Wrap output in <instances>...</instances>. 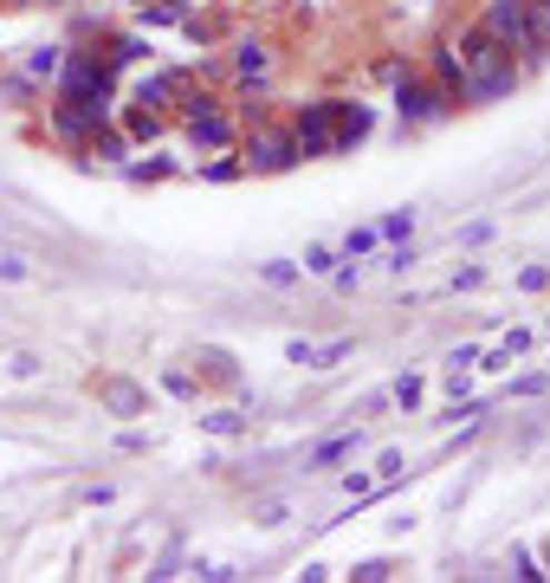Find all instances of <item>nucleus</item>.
<instances>
[{
  "label": "nucleus",
  "mask_w": 550,
  "mask_h": 583,
  "mask_svg": "<svg viewBox=\"0 0 550 583\" xmlns=\"http://www.w3.org/2000/svg\"><path fill=\"white\" fill-rule=\"evenodd\" d=\"M460 66H467V91H460V111H479V104H506L518 84H524V66H518V52L506 46L499 33H486L479 20H467L460 33Z\"/></svg>",
  "instance_id": "obj_1"
},
{
  "label": "nucleus",
  "mask_w": 550,
  "mask_h": 583,
  "mask_svg": "<svg viewBox=\"0 0 550 583\" xmlns=\"http://www.w3.org/2000/svg\"><path fill=\"white\" fill-rule=\"evenodd\" d=\"M240 162H247V175H292L298 169L292 123H286V117H253V123H240Z\"/></svg>",
  "instance_id": "obj_2"
},
{
  "label": "nucleus",
  "mask_w": 550,
  "mask_h": 583,
  "mask_svg": "<svg viewBox=\"0 0 550 583\" xmlns=\"http://www.w3.org/2000/svg\"><path fill=\"white\" fill-rule=\"evenodd\" d=\"M117 117V98L104 91H91V98H59V104H46V130L66 143V150H84L91 143V130Z\"/></svg>",
  "instance_id": "obj_3"
},
{
  "label": "nucleus",
  "mask_w": 550,
  "mask_h": 583,
  "mask_svg": "<svg viewBox=\"0 0 550 583\" xmlns=\"http://www.w3.org/2000/svg\"><path fill=\"white\" fill-rule=\"evenodd\" d=\"M389 91H396V117H402V130H428V123H440V117H453V98H447L421 66H408Z\"/></svg>",
  "instance_id": "obj_4"
},
{
  "label": "nucleus",
  "mask_w": 550,
  "mask_h": 583,
  "mask_svg": "<svg viewBox=\"0 0 550 583\" xmlns=\"http://www.w3.org/2000/svg\"><path fill=\"white\" fill-rule=\"evenodd\" d=\"M286 123H292L298 162H324V155H337V111H330V98L292 104V111H286Z\"/></svg>",
  "instance_id": "obj_5"
},
{
  "label": "nucleus",
  "mask_w": 550,
  "mask_h": 583,
  "mask_svg": "<svg viewBox=\"0 0 550 583\" xmlns=\"http://www.w3.org/2000/svg\"><path fill=\"white\" fill-rule=\"evenodd\" d=\"M117 66L110 59H98V52H78V46H66V66H59V78H52V98H91V91H104V98H117Z\"/></svg>",
  "instance_id": "obj_6"
},
{
  "label": "nucleus",
  "mask_w": 550,
  "mask_h": 583,
  "mask_svg": "<svg viewBox=\"0 0 550 583\" xmlns=\"http://www.w3.org/2000/svg\"><path fill=\"white\" fill-rule=\"evenodd\" d=\"M227 72H233V84H272V72H279V52H272V39L233 33V39H227Z\"/></svg>",
  "instance_id": "obj_7"
},
{
  "label": "nucleus",
  "mask_w": 550,
  "mask_h": 583,
  "mask_svg": "<svg viewBox=\"0 0 550 583\" xmlns=\"http://www.w3.org/2000/svg\"><path fill=\"white\" fill-rule=\"evenodd\" d=\"M330 111H337V155L363 150L369 137H376V111H369L363 98H330Z\"/></svg>",
  "instance_id": "obj_8"
},
{
  "label": "nucleus",
  "mask_w": 550,
  "mask_h": 583,
  "mask_svg": "<svg viewBox=\"0 0 550 583\" xmlns=\"http://www.w3.org/2000/svg\"><path fill=\"white\" fill-rule=\"evenodd\" d=\"M421 72L434 78L440 91L453 98V111H460V91H467V66H460V46H453V33L434 39V52H428V66H421Z\"/></svg>",
  "instance_id": "obj_9"
},
{
  "label": "nucleus",
  "mask_w": 550,
  "mask_h": 583,
  "mask_svg": "<svg viewBox=\"0 0 550 583\" xmlns=\"http://www.w3.org/2000/svg\"><path fill=\"white\" fill-rule=\"evenodd\" d=\"M524 7H531V0H486V7H479V27L499 33L518 52V46H524Z\"/></svg>",
  "instance_id": "obj_10"
},
{
  "label": "nucleus",
  "mask_w": 550,
  "mask_h": 583,
  "mask_svg": "<svg viewBox=\"0 0 550 583\" xmlns=\"http://www.w3.org/2000/svg\"><path fill=\"white\" fill-rule=\"evenodd\" d=\"M550 59V0H531L524 7V46H518V66H544Z\"/></svg>",
  "instance_id": "obj_11"
},
{
  "label": "nucleus",
  "mask_w": 550,
  "mask_h": 583,
  "mask_svg": "<svg viewBox=\"0 0 550 583\" xmlns=\"http://www.w3.org/2000/svg\"><path fill=\"white\" fill-rule=\"evenodd\" d=\"M84 150L98 155V162H117V169H123V162H130V150H137V143H130V137H123V123L110 117V123H98V130H91V143H84Z\"/></svg>",
  "instance_id": "obj_12"
},
{
  "label": "nucleus",
  "mask_w": 550,
  "mask_h": 583,
  "mask_svg": "<svg viewBox=\"0 0 550 583\" xmlns=\"http://www.w3.org/2000/svg\"><path fill=\"white\" fill-rule=\"evenodd\" d=\"M169 175H182V162H176V155H130V162H123V182H137V189L169 182Z\"/></svg>",
  "instance_id": "obj_13"
},
{
  "label": "nucleus",
  "mask_w": 550,
  "mask_h": 583,
  "mask_svg": "<svg viewBox=\"0 0 550 583\" xmlns=\"http://www.w3.org/2000/svg\"><path fill=\"white\" fill-rule=\"evenodd\" d=\"M169 123H176L169 111H143V104H130V111H123V137H130V143H156Z\"/></svg>",
  "instance_id": "obj_14"
},
{
  "label": "nucleus",
  "mask_w": 550,
  "mask_h": 583,
  "mask_svg": "<svg viewBox=\"0 0 550 583\" xmlns=\"http://www.w3.org/2000/svg\"><path fill=\"white\" fill-rule=\"evenodd\" d=\"M188 0H137V27L143 33H162V27H182Z\"/></svg>",
  "instance_id": "obj_15"
},
{
  "label": "nucleus",
  "mask_w": 550,
  "mask_h": 583,
  "mask_svg": "<svg viewBox=\"0 0 550 583\" xmlns=\"http://www.w3.org/2000/svg\"><path fill=\"white\" fill-rule=\"evenodd\" d=\"M104 59H110V66H117V72H130V66H143V59H149V33H143V27H137V33H117V39H110V46H104Z\"/></svg>",
  "instance_id": "obj_16"
},
{
  "label": "nucleus",
  "mask_w": 550,
  "mask_h": 583,
  "mask_svg": "<svg viewBox=\"0 0 550 583\" xmlns=\"http://www.w3.org/2000/svg\"><path fill=\"white\" fill-rule=\"evenodd\" d=\"M363 448V428H350V434H330V441H318L311 448V466H337V461H350Z\"/></svg>",
  "instance_id": "obj_17"
},
{
  "label": "nucleus",
  "mask_w": 550,
  "mask_h": 583,
  "mask_svg": "<svg viewBox=\"0 0 550 583\" xmlns=\"http://www.w3.org/2000/svg\"><path fill=\"white\" fill-rule=\"evenodd\" d=\"M59 66H66V46L52 39V46H27V66H20V72H33L39 84H52V78H59Z\"/></svg>",
  "instance_id": "obj_18"
},
{
  "label": "nucleus",
  "mask_w": 550,
  "mask_h": 583,
  "mask_svg": "<svg viewBox=\"0 0 550 583\" xmlns=\"http://www.w3.org/2000/svg\"><path fill=\"white\" fill-rule=\"evenodd\" d=\"M98 395H104V402L117 409V415H143V402H149L143 389H137V383H123V376H110V383H98Z\"/></svg>",
  "instance_id": "obj_19"
},
{
  "label": "nucleus",
  "mask_w": 550,
  "mask_h": 583,
  "mask_svg": "<svg viewBox=\"0 0 550 583\" xmlns=\"http://www.w3.org/2000/svg\"><path fill=\"white\" fill-rule=\"evenodd\" d=\"M247 415H240V409H208V415H201V434H214V441H240V434H247Z\"/></svg>",
  "instance_id": "obj_20"
},
{
  "label": "nucleus",
  "mask_w": 550,
  "mask_h": 583,
  "mask_svg": "<svg viewBox=\"0 0 550 583\" xmlns=\"http://www.w3.org/2000/svg\"><path fill=\"white\" fill-rule=\"evenodd\" d=\"M182 33H188V46H201V52H214L220 39H227V27H220V20H201V13L188 7V13H182Z\"/></svg>",
  "instance_id": "obj_21"
},
{
  "label": "nucleus",
  "mask_w": 550,
  "mask_h": 583,
  "mask_svg": "<svg viewBox=\"0 0 550 583\" xmlns=\"http://www.w3.org/2000/svg\"><path fill=\"white\" fill-rule=\"evenodd\" d=\"M240 175H247L240 150H214V162H201V182H240Z\"/></svg>",
  "instance_id": "obj_22"
},
{
  "label": "nucleus",
  "mask_w": 550,
  "mask_h": 583,
  "mask_svg": "<svg viewBox=\"0 0 550 583\" xmlns=\"http://www.w3.org/2000/svg\"><path fill=\"white\" fill-rule=\"evenodd\" d=\"M376 233H382L389 247H402V240H414V208H396V214H382V221H376Z\"/></svg>",
  "instance_id": "obj_23"
},
{
  "label": "nucleus",
  "mask_w": 550,
  "mask_h": 583,
  "mask_svg": "<svg viewBox=\"0 0 550 583\" xmlns=\"http://www.w3.org/2000/svg\"><path fill=\"white\" fill-rule=\"evenodd\" d=\"M421 395H428V383H421V376H396V389H389V402H396L402 415H414V409H421Z\"/></svg>",
  "instance_id": "obj_24"
},
{
  "label": "nucleus",
  "mask_w": 550,
  "mask_h": 583,
  "mask_svg": "<svg viewBox=\"0 0 550 583\" xmlns=\"http://www.w3.org/2000/svg\"><path fill=\"white\" fill-rule=\"evenodd\" d=\"M376 247H382V233H376V228H350L337 253H343V260H363V253H376Z\"/></svg>",
  "instance_id": "obj_25"
},
{
  "label": "nucleus",
  "mask_w": 550,
  "mask_h": 583,
  "mask_svg": "<svg viewBox=\"0 0 550 583\" xmlns=\"http://www.w3.org/2000/svg\"><path fill=\"white\" fill-rule=\"evenodd\" d=\"M39 91H46V84H39L33 72H7V98H13V104H39Z\"/></svg>",
  "instance_id": "obj_26"
},
{
  "label": "nucleus",
  "mask_w": 550,
  "mask_h": 583,
  "mask_svg": "<svg viewBox=\"0 0 550 583\" xmlns=\"http://www.w3.org/2000/svg\"><path fill=\"white\" fill-rule=\"evenodd\" d=\"M389 577H396L389 557H363V564H350V583H389Z\"/></svg>",
  "instance_id": "obj_27"
},
{
  "label": "nucleus",
  "mask_w": 550,
  "mask_h": 583,
  "mask_svg": "<svg viewBox=\"0 0 550 583\" xmlns=\"http://www.w3.org/2000/svg\"><path fill=\"white\" fill-rule=\"evenodd\" d=\"M259 279H266V285H298V279H304V267H298V260H266V267H259Z\"/></svg>",
  "instance_id": "obj_28"
},
{
  "label": "nucleus",
  "mask_w": 550,
  "mask_h": 583,
  "mask_svg": "<svg viewBox=\"0 0 550 583\" xmlns=\"http://www.w3.org/2000/svg\"><path fill=\"white\" fill-rule=\"evenodd\" d=\"M357 350V338H337V344H318V356H311V370H337L343 356Z\"/></svg>",
  "instance_id": "obj_29"
},
{
  "label": "nucleus",
  "mask_w": 550,
  "mask_h": 583,
  "mask_svg": "<svg viewBox=\"0 0 550 583\" xmlns=\"http://www.w3.org/2000/svg\"><path fill=\"white\" fill-rule=\"evenodd\" d=\"M286 519H292V512H286V500H259L253 505V525H266V532H279Z\"/></svg>",
  "instance_id": "obj_30"
},
{
  "label": "nucleus",
  "mask_w": 550,
  "mask_h": 583,
  "mask_svg": "<svg viewBox=\"0 0 550 583\" xmlns=\"http://www.w3.org/2000/svg\"><path fill=\"white\" fill-rule=\"evenodd\" d=\"M337 260H343V253H337V247H311V253H304V260H298V267H304V272H318V279H324V272L337 267Z\"/></svg>",
  "instance_id": "obj_31"
},
{
  "label": "nucleus",
  "mask_w": 550,
  "mask_h": 583,
  "mask_svg": "<svg viewBox=\"0 0 550 583\" xmlns=\"http://www.w3.org/2000/svg\"><path fill=\"white\" fill-rule=\"evenodd\" d=\"M512 577L518 583H544V564H538L531 551H512Z\"/></svg>",
  "instance_id": "obj_32"
},
{
  "label": "nucleus",
  "mask_w": 550,
  "mask_h": 583,
  "mask_svg": "<svg viewBox=\"0 0 550 583\" xmlns=\"http://www.w3.org/2000/svg\"><path fill=\"white\" fill-rule=\"evenodd\" d=\"M162 389H169V395H182V402H194V395H201V383H194L188 370H169V376H162Z\"/></svg>",
  "instance_id": "obj_33"
},
{
  "label": "nucleus",
  "mask_w": 550,
  "mask_h": 583,
  "mask_svg": "<svg viewBox=\"0 0 550 583\" xmlns=\"http://www.w3.org/2000/svg\"><path fill=\"white\" fill-rule=\"evenodd\" d=\"M324 279L337 285V292H357V285H363V272H357V267H343V260H337V267H330Z\"/></svg>",
  "instance_id": "obj_34"
},
{
  "label": "nucleus",
  "mask_w": 550,
  "mask_h": 583,
  "mask_svg": "<svg viewBox=\"0 0 550 583\" xmlns=\"http://www.w3.org/2000/svg\"><path fill=\"white\" fill-rule=\"evenodd\" d=\"M0 279H7V285H20V279H33V267H27L20 253H0Z\"/></svg>",
  "instance_id": "obj_35"
},
{
  "label": "nucleus",
  "mask_w": 550,
  "mask_h": 583,
  "mask_svg": "<svg viewBox=\"0 0 550 583\" xmlns=\"http://www.w3.org/2000/svg\"><path fill=\"white\" fill-rule=\"evenodd\" d=\"M479 285H486V267H479V260L453 272V292H479Z\"/></svg>",
  "instance_id": "obj_36"
},
{
  "label": "nucleus",
  "mask_w": 550,
  "mask_h": 583,
  "mask_svg": "<svg viewBox=\"0 0 550 583\" xmlns=\"http://www.w3.org/2000/svg\"><path fill=\"white\" fill-rule=\"evenodd\" d=\"M311 356H318L311 338H292V344H286V363H298V370H311Z\"/></svg>",
  "instance_id": "obj_37"
},
{
  "label": "nucleus",
  "mask_w": 550,
  "mask_h": 583,
  "mask_svg": "<svg viewBox=\"0 0 550 583\" xmlns=\"http://www.w3.org/2000/svg\"><path fill=\"white\" fill-rule=\"evenodd\" d=\"M376 466H382V480H402V473H408L402 448H382V461H376Z\"/></svg>",
  "instance_id": "obj_38"
},
{
  "label": "nucleus",
  "mask_w": 550,
  "mask_h": 583,
  "mask_svg": "<svg viewBox=\"0 0 550 583\" xmlns=\"http://www.w3.org/2000/svg\"><path fill=\"white\" fill-rule=\"evenodd\" d=\"M518 285H524V292H550V267H524L518 272Z\"/></svg>",
  "instance_id": "obj_39"
},
{
  "label": "nucleus",
  "mask_w": 550,
  "mask_h": 583,
  "mask_svg": "<svg viewBox=\"0 0 550 583\" xmlns=\"http://www.w3.org/2000/svg\"><path fill=\"white\" fill-rule=\"evenodd\" d=\"M143 448H149L143 428H123V434H117V454H143Z\"/></svg>",
  "instance_id": "obj_40"
},
{
  "label": "nucleus",
  "mask_w": 550,
  "mask_h": 583,
  "mask_svg": "<svg viewBox=\"0 0 550 583\" xmlns=\"http://www.w3.org/2000/svg\"><path fill=\"white\" fill-rule=\"evenodd\" d=\"M343 493H350V500H369V493H376V480H369V473H343Z\"/></svg>",
  "instance_id": "obj_41"
},
{
  "label": "nucleus",
  "mask_w": 550,
  "mask_h": 583,
  "mask_svg": "<svg viewBox=\"0 0 550 583\" xmlns=\"http://www.w3.org/2000/svg\"><path fill=\"white\" fill-rule=\"evenodd\" d=\"M382 267H389V272H408V267H414V247H408V240H402V247H389V260H382Z\"/></svg>",
  "instance_id": "obj_42"
},
{
  "label": "nucleus",
  "mask_w": 550,
  "mask_h": 583,
  "mask_svg": "<svg viewBox=\"0 0 550 583\" xmlns=\"http://www.w3.org/2000/svg\"><path fill=\"white\" fill-rule=\"evenodd\" d=\"M492 240V221H473V228H460V247H486Z\"/></svg>",
  "instance_id": "obj_43"
},
{
  "label": "nucleus",
  "mask_w": 550,
  "mask_h": 583,
  "mask_svg": "<svg viewBox=\"0 0 550 583\" xmlns=\"http://www.w3.org/2000/svg\"><path fill=\"white\" fill-rule=\"evenodd\" d=\"M402 72H408V59H376V78H382V84H396Z\"/></svg>",
  "instance_id": "obj_44"
},
{
  "label": "nucleus",
  "mask_w": 550,
  "mask_h": 583,
  "mask_svg": "<svg viewBox=\"0 0 550 583\" xmlns=\"http://www.w3.org/2000/svg\"><path fill=\"white\" fill-rule=\"evenodd\" d=\"M506 350H512V356H524V350H531V331H524V324H512V331H506Z\"/></svg>",
  "instance_id": "obj_45"
},
{
  "label": "nucleus",
  "mask_w": 550,
  "mask_h": 583,
  "mask_svg": "<svg viewBox=\"0 0 550 583\" xmlns=\"http://www.w3.org/2000/svg\"><path fill=\"white\" fill-rule=\"evenodd\" d=\"M0 7H46V0H0Z\"/></svg>",
  "instance_id": "obj_46"
},
{
  "label": "nucleus",
  "mask_w": 550,
  "mask_h": 583,
  "mask_svg": "<svg viewBox=\"0 0 550 583\" xmlns=\"http://www.w3.org/2000/svg\"><path fill=\"white\" fill-rule=\"evenodd\" d=\"M538 564H544V577H550V551H544V557H538Z\"/></svg>",
  "instance_id": "obj_47"
},
{
  "label": "nucleus",
  "mask_w": 550,
  "mask_h": 583,
  "mask_svg": "<svg viewBox=\"0 0 550 583\" xmlns=\"http://www.w3.org/2000/svg\"><path fill=\"white\" fill-rule=\"evenodd\" d=\"M46 7H72V0H46Z\"/></svg>",
  "instance_id": "obj_48"
},
{
  "label": "nucleus",
  "mask_w": 550,
  "mask_h": 583,
  "mask_svg": "<svg viewBox=\"0 0 550 583\" xmlns=\"http://www.w3.org/2000/svg\"><path fill=\"white\" fill-rule=\"evenodd\" d=\"M188 7H201V0H188Z\"/></svg>",
  "instance_id": "obj_49"
},
{
  "label": "nucleus",
  "mask_w": 550,
  "mask_h": 583,
  "mask_svg": "<svg viewBox=\"0 0 550 583\" xmlns=\"http://www.w3.org/2000/svg\"><path fill=\"white\" fill-rule=\"evenodd\" d=\"M130 7H137V0H130Z\"/></svg>",
  "instance_id": "obj_50"
},
{
  "label": "nucleus",
  "mask_w": 550,
  "mask_h": 583,
  "mask_svg": "<svg viewBox=\"0 0 550 583\" xmlns=\"http://www.w3.org/2000/svg\"><path fill=\"white\" fill-rule=\"evenodd\" d=\"M544 324H550V318H544Z\"/></svg>",
  "instance_id": "obj_51"
}]
</instances>
